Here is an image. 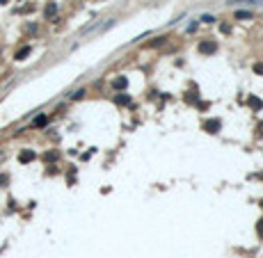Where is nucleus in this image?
Wrapping results in <instances>:
<instances>
[{"label": "nucleus", "instance_id": "1", "mask_svg": "<svg viewBox=\"0 0 263 258\" xmlns=\"http://www.w3.org/2000/svg\"><path fill=\"white\" fill-rule=\"evenodd\" d=\"M199 50H201V53H213V50H215V44L204 41V44H199Z\"/></svg>", "mask_w": 263, "mask_h": 258}, {"label": "nucleus", "instance_id": "2", "mask_svg": "<svg viewBox=\"0 0 263 258\" xmlns=\"http://www.w3.org/2000/svg\"><path fill=\"white\" fill-rule=\"evenodd\" d=\"M114 87H126V78H117V80H114Z\"/></svg>", "mask_w": 263, "mask_h": 258}, {"label": "nucleus", "instance_id": "3", "mask_svg": "<svg viewBox=\"0 0 263 258\" xmlns=\"http://www.w3.org/2000/svg\"><path fill=\"white\" fill-rule=\"evenodd\" d=\"M28 53H30V48H23V50H18V53H16V60H23Z\"/></svg>", "mask_w": 263, "mask_h": 258}, {"label": "nucleus", "instance_id": "4", "mask_svg": "<svg viewBox=\"0 0 263 258\" xmlns=\"http://www.w3.org/2000/svg\"><path fill=\"white\" fill-rule=\"evenodd\" d=\"M236 18H249V11H242V9H238V11H236Z\"/></svg>", "mask_w": 263, "mask_h": 258}, {"label": "nucleus", "instance_id": "5", "mask_svg": "<svg viewBox=\"0 0 263 258\" xmlns=\"http://www.w3.org/2000/svg\"><path fill=\"white\" fill-rule=\"evenodd\" d=\"M55 11H57V7H55V5H48V7H46V16H53Z\"/></svg>", "mask_w": 263, "mask_h": 258}, {"label": "nucleus", "instance_id": "6", "mask_svg": "<svg viewBox=\"0 0 263 258\" xmlns=\"http://www.w3.org/2000/svg\"><path fill=\"white\" fill-rule=\"evenodd\" d=\"M44 124H46V117H44V114L35 119V126H44Z\"/></svg>", "mask_w": 263, "mask_h": 258}, {"label": "nucleus", "instance_id": "7", "mask_svg": "<svg viewBox=\"0 0 263 258\" xmlns=\"http://www.w3.org/2000/svg\"><path fill=\"white\" fill-rule=\"evenodd\" d=\"M254 71H256V73H263V64H254Z\"/></svg>", "mask_w": 263, "mask_h": 258}, {"label": "nucleus", "instance_id": "8", "mask_svg": "<svg viewBox=\"0 0 263 258\" xmlns=\"http://www.w3.org/2000/svg\"><path fill=\"white\" fill-rule=\"evenodd\" d=\"M258 233H261V235H263V222L258 224Z\"/></svg>", "mask_w": 263, "mask_h": 258}]
</instances>
